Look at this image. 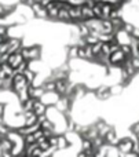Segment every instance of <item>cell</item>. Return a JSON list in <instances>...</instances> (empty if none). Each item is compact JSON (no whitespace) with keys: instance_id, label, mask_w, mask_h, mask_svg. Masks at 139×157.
Listing matches in <instances>:
<instances>
[{"instance_id":"7a4b0ae2","label":"cell","mask_w":139,"mask_h":157,"mask_svg":"<svg viewBox=\"0 0 139 157\" xmlns=\"http://www.w3.org/2000/svg\"><path fill=\"white\" fill-rule=\"evenodd\" d=\"M28 87H29V84L26 83V78H25L24 75L14 73V76H13V88H11V92L18 94V92H21L22 90L28 88Z\"/></svg>"},{"instance_id":"f1b7e54d","label":"cell","mask_w":139,"mask_h":157,"mask_svg":"<svg viewBox=\"0 0 139 157\" xmlns=\"http://www.w3.org/2000/svg\"><path fill=\"white\" fill-rule=\"evenodd\" d=\"M28 63H29V62H26V61H22V62L19 63L18 68L14 71V73H21V75H22V73H24V72L28 69Z\"/></svg>"},{"instance_id":"9a60e30c","label":"cell","mask_w":139,"mask_h":157,"mask_svg":"<svg viewBox=\"0 0 139 157\" xmlns=\"http://www.w3.org/2000/svg\"><path fill=\"white\" fill-rule=\"evenodd\" d=\"M46 110H47V106L41 102L40 99H35L33 102V109L32 112L36 114V116H41V114H46Z\"/></svg>"},{"instance_id":"5bb4252c","label":"cell","mask_w":139,"mask_h":157,"mask_svg":"<svg viewBox=\"0 0 139 157\" xmlns=\"http://www.w3.org/2000/svg\"><path fill=\"white\" fill-rule=\"evenodd\" d=\"M13 76H14V69L8 63H0V78L4 80V78L13 77Z\"/></svg>"},{"instance_id":"e0dca14e","label":"cell","mask_w":139,"mask_h":157,"mask_svg":"<svg viewBox=\"0 0 139 157\" xmlns=\"http://www.w3.org/2000/svg\"><path fill=\"white\" fill-rule=\"evenodd\" d=\"M57 21H61L63 24H68L70 22V17H69V8H59V13H58Z\"/></svg>"},{"instance_id":"30bf717a","label":"cell","mask_w":139,"mask_h":157,"mask_svg":"<svg viewBox=\"0 0 139 157\" xmlns=\"http://www.w3.org/2000/svg\"><path fill=\"white\" fill-rule=\"evenodd\" d=\"M69 17H70V22L73 21L74 24L83 21V18H81V6H72V7L69 8Z\"/></svg>"},{"instance_id":"9c48e42d","label":"cell","mask_w":139,"mask_h":157,"mask_svg":"<svg viewBox=\"0 0 139 157\" xmlns=\"http://www.w3.org/2000/svg\"><path fill=\"white\" fill-rule=\"evenodd\" d=\"M68 84H69L68 78H59V80H55V92H57L59 97H65L66 91H68Z\"/></svg>"},{"instance_id":"7bdbcfd3","label":"cell","mask_w":139,"mask_h":157,"mask_svg":"<svg viewBox=\"0 0 139 157\" xmlns=\"http://www.w3.org/2000/svg\"><path fill=\"white\" fill-rule=\"evenodd\" d=\"M137 157H139V153H138V155H137Z\"/></svg>"},{"instance_id":"484cf974","label":"cell","mask_w":139,"mask_h":157,"mask_svg":"<svg viewBox=\"0 0 139 157\" xmlns=\"http://www.w3.org/2000/svg\"><path fill=\"white\" fill-rule=\"evenodd\" d=\"M68 58H69V61L77 59V46L76 44H73V46H70L68 48Z\"/></svg>"},{"instance_id":"ffe728a7","label":"cell","mask_w":139,"mask_h":157,"mask_svg":"<svg viewBox=\"0 0 139 157\" xmlns=\"http://www.w3.org/2000/svg\"><path fill=\"white\" fill-rule=\"evenodd\" d=\"M81 18H83V21L95 18V17H94V13H92V8H90V7H87V6L83 4L81 6Z\"/></svg>"},{"instance_id":"f35d334b","label":"cell","mask_w":139,"mask_h":157,"mask_svg":"<svg viewBox=\"0 0 139 157\" xmlns=\"http://www.w3.org/2000/svg\"><path fill=\"white\" fill-rule=\"evenodd\" d=\"M137 47H138V51H139V40H137Z\"/></svg>"},{"instance_id":"4316f807","label":"cell","mask_w":139,"mask_h":157,"mask_svg":"<svg viewBox=\"0 0 139 157\" xmlns=\"http://www.w3.org/2000/svg\"><path fill=\"white\" fill-rule=\"evenodd\" d=\"M110 95H118L121 91H123V84H115V86L109 87Z\"/></svg>"},{"instance_id":"d6a6232c","label":"cell","mask_w":139,"mask_h":157,"mask_svg":"<svg viewBox=\"0 0 139 157\" xmlns=\"http://www.w3.org/2000/svg\"><path fill=\"white\" fill-rule=\"evenodd\" d=\"M131 65L134 66L135 71H137V72L139 71V57H138V58H134V57L131 58Z\"/></svg>"},{"instance_id":"4dcf8cb0","label":"cell","mask_w":139,"mask_h":157,"mask_svg":"<svg viewBox=\"0 0 139 157\" xmlns=\"http://www.w3.org/2000/svg\"><path fill=\"white\" fill-rule=\"evenodd\" d=\"M134 29H135V26L132 24H130V22H124V26H123L124 32H127L128 35H131V33L134 32Z\"/></svg>"},{"instance_id":"f546056e","label":"cell","mask_w":139,"mask_h":157,"mask_svg":"<svg viewBox=\"0 0 139 157\" xmlns=\"http://www.w3.org/2000/svg\"><path fill=\"white\" fill-rule=\"evenodd\" d=\"M10 130H11L10 125H7L4 121L0 123V134H2L3 136H7V134L10 132Z\"/></svg>"},{"instance_id":"b9f144b4","label":"cell","mask_w":139,"mask_h":157,"mask_svg":"<svg viewBox=\"0 0 139 157\" xmlns=\"http://www.w3.org/2000/svg\"><path fill=\"white\" fill-rule=\"evenodd\" d=\"M11 157H18V156H13V155H11Z\"/></svg>"},{"instance_id":"3957f363","label":"cell","mask_w":139,"mask_h":157,"mask_svg":"<svg viewBox=\"0 0 139 157\" xmlns=\"http://www.w3.org/2000/svg\"><path fill=\"white\" fill-rule=\"evenodd\" d=\"M134 142H135V141H132L131 138L126 136V138L118 139V142H117V145H116V147L118 149V152H120L121 155H128V153H132Z\"/></svg>"},{"instance_id":"ab89813d","label":"cell","mask_w":139,"mask_h":157,"mask_svg":"<svg viewBox=\"0 0 139 157\" xmlns=\"http://www.w3.org/2000/svg\"><path fill=\"white\" fill-rule=\"evenodd\" d=\"M3 138H4V136H3L2 134H0V142H2V139H3Z\"/></svg>"},{"instance_id":"2e32d148","label":"cell","mask_w":139,"mask_h":157,"mask_svg":"<svg viewBox=\"0 0 139 157\" xmlns=\"http://www.w3.org/2000/svg\"><path fill=\"white\" fill-rule=\"evenodd\" d=\"M105 144L109 145V146H116L118 142V138H117V132L115 130H110L109 132L105 135Z\"/></svg>"},{"instance_id":"8d00e7d4","label":"cell","mask_w":139,"mask_h":157,"mask_svg":"<svg viewBox=\"0 0 139 157\" xmlns=\"http://www.w3.org/2000/svg\"><path fill=\"white\" fill-rule=\"evenodd\" d=\"M131 36H132L134 39H137V40H139V29H137V28H135L134 32L131 33Z\"/></svg>"},{"instance_id":"7402d4cb","label":"cell","mask_w":139,"mask_h":157,"mask_svg":"<svg viewBox=\"0 0 139 157\" xmlns=\"http://www.w3.org/2000/svg\"><path fill=\"white\" fill-rule=\"evenodd\" d=\"M58 13H59V8L57 6H52L51 8L47 10V19H51V21H57V17H58Z\"/></svg>"},{"instance_id":"52a82bcc","label":"cell","mask_w":139,"mask_h":157,"mask_svg":"<svg viewBox=\"0 0 139 157\" xmlns=\"http://www.w3.org/2000/svg\"><path fill=\"white\" fill-rule=\"evenodd\" d=\"M69 147H70V142H69L68 136H66L65 134H58L57 135V146H55V149H57L58 152H62V150H68Z\"/></svg>"},{"instance_id":"d6986e66","label":"cell","mask_w":139,"mask_h":157,"mask_svg":"<svg viewBox=\"0 0 139 157\" xmlns=\"http://www.w3.org/2000/svg\"><path fill=\"white\" fill-rule=\"evenodd\" d=\"M112 21V26H113V33H117L118 30H123V26H124V19L123 17L120 18H115V19H110Z\"/></svg>"},{"instance_id":"836d02e7","label":"cell","mask_w":139,"mask_h":157,"mask_svg":"<svg viewBox=\"0 0 139 157\" xmlns=\"http://www.w3.org/2000/svg\"><path fill=\"white\" fill-rule=\"evenodd\" d=\"M131 131L132 134H135V135H139V123H134V125L131 127Z\"/></svg>"},{"instance_id":"d4e9b609","label":"cell","mask_w":139,"mask_h":157,"mask_svg":"<svg viewBox=\"0 0 139 157\" xmlns=\"http://www.w3.org/2000/svg\"><path fill=\"white\" fill-rule=\"evenodd\" d=\"M33 102H35V98H29L26 102L22 103V105H21L22 113H24V112H32V109H33Z\"/></svg>"},{"instance_id":"4fadbf2b","label":"cell","mask_w":139,"mask_h":157,"mask_svg":"<svg viewBox=\"0 0 139 157\" xmlns=\"http://www.w3.org/2000/svg\"><path fill=\"white\" fill-rule=\"evenodd\" d=\"M22 61H24V58H22L21 52H13V54H10V57H8L7 63L14 69V71H15Z\"/></svg>"},{"instance_id":"6da1fadb","label":"cell","mask_w":139,"mask_h":157,"mask_svg":"<svg viewBox=\"0 0 139 157\" xmlns=\"http://www.w3.org/2000/svg\"><path fill=\"white\" fill-rule=\"evenodd\" d=\"M21 55L24 61L33 62V61H40L41 58V46L40 44H32V46H24L21 50Z\"/></svg>"},{"instance_id":"cb8c5ba5","label":"cell","mask_w":139,"mask_h":157,"mask_svg":"<svg viewBox=\"0 0 139 157\" xmlns=\"http://www.w3.org/2000/svg\"><path fill=\"white\" fill-rule=\"evenodd\" d=\"M102 32L103 33H113V26L110 19H102Z\"/></svg>"},{"instance_id":"e575fe53","label":"cell","mask_w":139,"mask_h":157,"mask_svg":"<svg viewBox=\"0 0 139 157\" xmlns=\"http://www.w3.org/2000/svg\"><path fill=\"white\" fill-rule=\"evenodd\" d=\"M22 3H24L25 6H28V7H32L35 3H40V0H24Z\"/></svg>"},{"instance_id":"1f68e13d","label":"cell","mask_w":139,"mask_h":157,"mask_svg":"<svg viewBox=\"0 0 139 157\" xmlns=\"http://www.w3.org/2000/svg\"><path fill=\"white\" fill-rule=\"evenodd\" d=\"M7 32H8V26H6V25H0V36H3V37H8Z\"/></svg>"},{"instance_id":"44dd1931","label":"cell","mask_w":139,"mask_h":157,"mask_svg":"<svg viewBox=\"0 0 139 157\" xmlns=\"http://www.w3.org/2000/svg\"><path fill=\"white\" fill-rule=\"evenodd\" d=\"M112 6L107 3H102L101 2V11H102V19H109V15L112 13Z\"/></svg>"},{"instance_id":"d590c367","label":"cell","mask_w":139,"mask_h":157,"mask_svg":"<svg viewBox=\"0 0 139 157\" xmlns=\"http://www.w3.org/2000/svg\"><path fill=\"white\" fill-rule=\"evenodd\" d=\"M6 113V105L3 102H0V117H3Z\"/></svg>"},{"instance_id":"ba28073f","label":"cell","mask_w":139,"mask_h":157,"mask_svg":"<svg viewBox=\"0 0 139 157\" xmlns=\"http://www.w3.org/2000/svg\"><path fill=\"white\" fill-rule=\"evenodd\" d=\"M8 54H13V52H21L22 47H24V41L22 39H8Z\"/></svg>"},{"instance_id":"60d3db41","label":"cell","mask_w":139,"mask_h":157,"mask_svg":"<svg viewBox=\"0 0 139 157\" xmlns=\"http://www.w3.org/2000/svg\"><path fill=\"white\" fill-rule=\"evenodd\" d=\"M137 142H138V145H139V135L137 136Z\"/></svg>"},{"instance_id":"277c9868","label":"cell","mask_w":139,"mask_h":157,"mask_svg":"<svg viewBox=\"0 0 139 157\" xmlns=\"http://www.w3.org/2000/svg\"><path fill=\"white\" fill-rule=\"evenodd\" d=\"M72 106H73V103H72V101L68 97H59V99L57 101L54 108L58 112H61L62 114H68V112H70Z\"/></svg>"},{"instance_id":"7c38bea8","label":"cell","mask_w":139,"mask_h":157,"mask_svg":"<svg viewBox=\"0 0 139 157\" xmlns=\"http://www.w3.org/2000/svg\"><path fill=\"white\" fill-rule=\"evenodd\" d=\"M95 97L101 101H105L110 97V91H109V86L106 84H102V86L96 87L95 88Z\"/></svg>"},{"instance_id":"ac0fdd59","label":"cell","mask_w":139,"mask_h":157,"mask_svg":"<svg viewBox=\"0 0 139 157\" xmlns=\"http://www.w3.org/2000/svg\"><path fill=\"white\" fill-rule=\"evenodd\" d=\"M13 146H14V144L8 138H6V136L2 139V142H0V150H2V153H6V152L11 153Z\"/></svg>"},{"instance_id":"83f0119b","label":"cell","mask_w":139,"mask_h":157,"mask_svg":"<svg viewBox=\"0 0 139 157\" xmlns=\"http://www.w3.org/2000/svg\"><path fill=\"white\" fill-rule=\"evenodd\" d=\"M91 50H92V54H94V58L96 57V55H99L102 52V43L101 41H98V43L92 44L91 46Z\"/></svg>"},{"instance_id":"8fae6325","label":"cell","mask_w":139,"mask_h":157,"mask_svg":"<svg viewBox=\"0 0 139 157\" xmlns=\"http://www.w3.org/2000/svg\"><path fill=\"white\" fill-rule=\"evenodd\" d=\"M30 10H32L33 15H35L36 18H39V19H47V10L44 7H41L40 3H35V4L30 7Z\"/></svg>"},{"instance_id":"5b68a950","label":"cell","mask_w":139,"mask_h":157,"mask_svg":"<svg viewBox=\"0 0 139 157\" xmlns=\"http://www.w3.org/2000/svg\"><path fill=\"white\" fill-rule=\"evenodd\" d=\"M126 58L127 57L124 55V52L118 48L117 51L112 52V54L109 55V62L112 66H121L124 63V61H126Z\"/></svg>"},{"instance_id":"603a6c76","label":"cell","mask_w":139,"mask_h":157,"mask_svg":"<svg viewBox=\"0 0 139 157\" xmlns=\"http://www.w3.org/2000/svg\"><path fill=\"white\" fill-rule=\"evenodd\" d=\"M22 75H24L25 78H26V83L29 84V86H33V83L36 81V73L35 72H32L30 69H26Z\"/></svg>"},{"instance_id":"8992f818","label":"cell","mask_w":139,"mask_h":157,"mask_svg":"<svg viewBox=\"0 0 139 157\" xmlns=\"http://www.w3.org/2000/svg\"><path fill=\"white\" fill-rule=\"evenodd\" d=\"M58 99H59V95H58L55 91L44 92L43 97L40 98V101L47 106V108H48V106H54L55 103H57V101H58Z\"/></svg>"},{"instance_id":"74e56055","label":"cell","mask_w":139,"mask_h":157,"mask_svg":"<svg viewBox=\"0 0 139 157\" xmlns=\"http://www.w3.org/2000/svg\"><path fill=\"white\" fill-rule=\"evenodd\" d=\"M18 157H29V156H26V155H25V153H21V155H19Z\"/></svg>"}]
</instances>
